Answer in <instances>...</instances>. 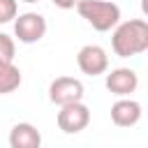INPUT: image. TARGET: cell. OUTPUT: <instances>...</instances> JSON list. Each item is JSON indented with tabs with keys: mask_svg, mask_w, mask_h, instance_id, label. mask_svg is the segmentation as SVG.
Masks as SVG:
<instances>
[{
	"mask_svg": "<svg viewBox=\"0 0 148 148\" xmlns=\"http://www.w3.org/2000/svg\"><path fill=\"white\" fill-rule=\"evenodd\" d=\"M21 81H23L21 69H18L14 62H9V65L5 67V72L0 74V95H9V92H14V90L21 86Z\"/></svg>",
	"mask_w": 148,
	"mask_h": 148,
	"instance_id": "cell-10",
	"label": "cell"
},
{
	"mask_svg": "<svg viewBox=\"0 0 148 148\" xmlns=\"http://www.w3.org/2000/svg\"><path fill=\"white\" fill-rule=\"evenodd\" d=\"M81 18H86L97 32L113 30L120 23V7L111 0H81L76 5Z\"/></svg>",
	"mask_w": 148,
	"mask_h": 148,
	"instance_id": "cell-2",
	"label": "cell"
},
{
	"mask_svg": "<svg viewBox=\"0 0 148 148\" xmlns=\"http://www.w3.org/2000/svg\"><path fill=\"white\" fill-rule=\"evenodd\" d=\"M76 65L88 76H99L109 69V56L99 44H86L76 53Z\"/></svg>",
	"mask_w": 148,
	"mask_h": 148,
	"instance_id": "cell-6",
	"label": "cell"
},
{
	"mask_svg": "<svg viewBox=\"0 0 148 148\" xmlns=\"http://www.w3.org/2000/svg\"><path fill=\"white\" fill-rule=\"evenodd\" d=\"M18 16L16 0H0V23H9Z\"/></svg>",
	"mask_w": 148,
	"mask_h": 148,
	"instance_id": "cell-12",
	"label": "cell"
},
{
	"mask_svg": "<svg viewBox=\"0 0 148 148\" xmlns=\"http://www.w3.org/2000/svg\"><path fill=\"white\" fill-rule=\"evenodd\" d=\"M104 83H106V90L109 92H113L118 97H130L136 90V86H139V76L130 67H116V69H111L106 74V81Z\"/></svg>",
	"mask_w": 148,
	"mask_h": 148,
	"instance_id": "cell-7",
	"label": "cell"
},
{
	"mask_svg": "<svg viewBox=\"0 0 148 148\" xmlns=\"http://www.w3.org/2000/svg\"><path fill=\"white\" fill-rule=\"evenodd\" d=\"M111 120L118 127H132L141 120V104L132 97H120L111 106Z\"/></svg>",
	"mask_w": 148,
	"mask_h": 148,
	"instance_id": "cell-8",
	"label": "cell"
},
{
	"mask_svg": "<svg viewBox=\"0 0 148 148\" xmlns=\"http://www.w3.org/2000/svg\"><path fill=\"white\" fill-rule=\"evenodd\" d=\"M23 2H39V0H23Z\"/></svg>",
	"mask_w": 148,
	"mask_h": 148,
	"instance_id": "cell-15",
	"label": "cell"
},
{
	"mask_svg": "<svg viewBox=\"0 0 148 148\" xmlns=\"http://www.w3.org/2000/svg\"><path fill=\"white\" fill-rule=\"evenodd\" d=\"M111 49L120 58L139 56L148 49V23L143 18H130L113 28Z\"/></svg>",
	"mask_w": 148,
	"mask_h": 148,
	"instance_id": "cell-1",
	"label": "cell"
},
{
	"mask_svg": "<svg viewBox=\"0 0 148 148\" xmlns=\"http://www.w3.org/2000/svg\"><path fill=\"white\" fill-rule=\"evenodd\" d=\"M7 65H9V62H5V60H0V74L5 72V67H7Z\"/></svg>",
	"mask_w": 148,
	"mask_h": 148,
	"instance_id": "cell-14",
	"label": "cell"
},
{
	"mask_svg": "<svg viewBox=\"0 0 148 148\" xmlns=\"http://www.w3.org/2000/svg\"><path fill=\"white\" fill-rule=\"evenodd\" d=\"M56 123L65 134H79L90 123V109L83 102H74V104L60 106V111L56 116Z\"/></svg>",
	"mask_w": 148,
	"mask_h": 148,
	"instance_id": "cell-3",
	"label": "cell"
},
{
	"mask_svg": "<svg viewBox=\"0 0 148 148\" xmlns=\"http://www.w3.org/2000/svg\"><path fill=\"white\" fill-rule=\"evenodd\" d=\"M14 53H16V44H14V39H12L9 35L0 32V60L12 62V60H14Z\"/></svg>",
	"mask_w": 148,
	"mask_h": 148,
	"instance_id": "cell-11",
	"label": "cell"
},
{
	"mask_svg": "<svg viewBox=\"0 0 148 148\" xmlns=\"http://www.w3.org/2000/svg\"><path fill=\"white\" fill-rule=\"evenodd\" d=\"M49 99L58 106H67L83 99V83L74 76H58L49 86Z\"/></svg>",
	"mask_w": 148,
	"mask_h": 148,
	"instance_id": "cell-5",
	"label": "cell"
},
{
	"mask_svg": "<svg viewBox=\"0 0 148 148\" xmlns=\"http://www.w3.org/2000/svg\"><path fill=\"white\" fill-rule=\"evenodd\" d=\"M14 35L23 44H35L46 35V18L37 12H23L14 21Z\"/></svg>",
	"mask_w": 148,
	"mask_h": 148,
	"instance_id": "cell-4",
	"label": "cell"
},
{
	"mask_svg": "<svg viewBox=\"0 0 148 148\" xmlns=\"http://www.w3.org/2000/svg\"><path fill=\"white\" fill-rule=\"evenodd\" d=\"M79 2H81V0H53V5L60 7V9H74Z\"/></svg>",
	"mask_w": 148,
	"mask_h": 148,
	"instance_id": "cell-13",
	"label": "cell"
},
{
	"mask_svg": "<svg viewBox=\"0 0 148 148\" xmlns=\"http://www.w3.org/2000/svg\"><path fill=\"white\" fill-rule=\"evenodd\" d=\"M9 148H42V134L32 123H16L9 130Z\"/></svg>",
	"mask_w": 148,
	"mask_h": 148,
	"instance_id": "cell-9",
	"label": "cell"
}]
</instances>
